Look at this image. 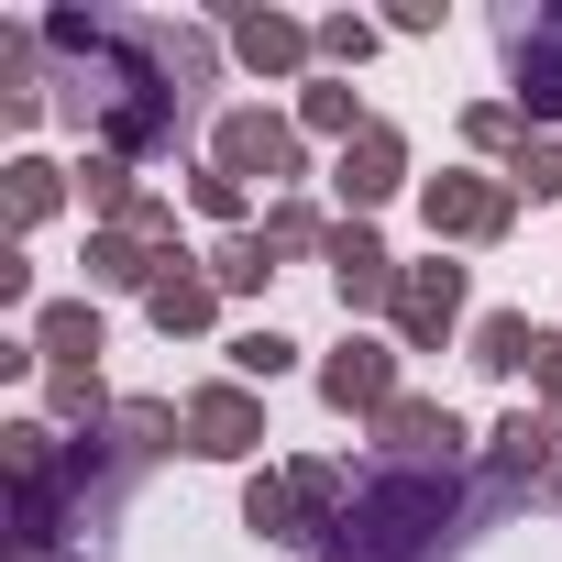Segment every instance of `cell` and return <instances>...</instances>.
<instances>
[{
  "mask_svg": "<svg viewBox=\"0 0 562 562\" xmlns=\"http://www.w3.org/2000/svg\"><path fill=\"white\" fill-rule=\"evenodd\" d=\"M419 210H430L441 243H496V232L518 221V188H507V177H430Z\"/></svg>",
  "mask_w": 562,
  "mask_h": 562,
  "instance_id": "4",
  "label": "cell"
},
{
  "mask_svg": "<svg viewBox=\"0 0 562 562\" xmlns=\"http://www.w3.org/2000/svg\"><path fill=\"white\" fill-rule=\"evenodd\" d=\"M529 386H540V408H551V430H562V331H540V353H529Z\"/></svg>",
  "mask_w": 562,
  "mask_h": 562,
  "instance_id": "24",
  "label": "cell"
},
{
  "mask_svg": "<svg viewBox=\"0 0 562 562\" xmlns=\"http://www.w3.org/2000/svg\"><path fill=\"white\" fill-rule=\"evenodd\" d=\"M321 56H331V67H364L375 34H364V23H321Z\"/></svg>",
  "mask_w": 562,
  "mask_h": 562,
  "instance_id": "26",
  "label": "cell"
},
{
  "mask_svg": "<svg viewBox=\"0 0 562 562\" xmlns=\"http://www.w3.org/2000/svg\"><path fill=\"white\" fill-rule=\"evenodd\" d=\"M254 441H265V397H254V386H199V397H188V452L232 463V452H254Z\"/></svg>",
  "mask_w": 562,
  "mask_h": 562,
  "instance_id": "7",
  "label": "cell"
},
{
  "mask_svg": "<svg viewBox=\"0 0 562 562\" xmlns=\"http://www.w3.org/2000/svg\"><path fill=\"white\" fill-rule=\"evenodd\" d=\"M265 254H331V221H321L310 199H276V210H265Z\"/></svg>",
  "mask_w": 562,
  "mask_h": 562,
  "instance_id": "17",
  "label": "cell"
},
{
  "mask_svg": "<svg viewBox=\"0 0 562 562\" xmlns=\"http://www.w3.org/2000/svg\"><path fill=\"white\" fill-rule=\"evenodd\" d=\"M34 353H56V364H78V375H100V310H89V299H67V310H45V321H34Z\"/></svg>",
  "mask_w": 562,
  "mask_h": 562,
  "instance_id": "14",
  "label": "cell"
},
{
  "mask_svg": "<svg viewBox=\"0 0 562 562\" xmlns=\"http://www.w3.org/2000/svg\"><path fill=\"white\" fill-rule=\"evenodd\" d=\"M321 397H331L342 419H386V408H397V353H386V342H342V353L321 364Z\"/></svg>",
  "mask_w": 562,
  "mask_h": 562,
  "instance_id": "6",
  "label": "cell"
},
{
  "mask_svg": "<svg viewBox=\"0 0 562 562\" xmlns=\"http://www.w3.org/2000/svg\"><path fill=\"white\" fill-rule=\"evenodd\" d=\"M232 45H243L265 78H299V67L321 56V34H310V23H288V12H243V23H232Z\"/></svg>",
  "mask_w": 562,
  "mask_h": 562,
  "instance_id": "13",
  "label": "cell"
},
{
  "mask_svg": "<svg viewBox=\"0 0 562 562\" xmlns=\"http://www.w3.org/2000/svg\"><path fill=\"white\" fill-rule=\"evenodd\" d=\"M507 67H518V111L551 122L562 111V12H518L507 23Z\"/></svg>",
  "mask_w": 562,
  "mask_h": 562,
  "instance_id": "5",
  "label": "cell"
},
{
  "mask_svg": "<svg viewBox=\"0 0 562 562\" xmlns=\"http://www.w3.org/2000/svg\"><path fill=\"white\" fill-rule=\"evenodd\" d=\"M299 111H310V133H342V144L364 133V100H353L342 78H310V100H299Z\"/></svg>",
  "mask_w": 562,
  "mask_h": 562,
  "instance_id": "20",
  "label": "cell"
},
{
  "mask_svg": "<svg viewBox=\"0 0 562 562\" xmlns=\"http://www.w3.org/2000/svg\"><path fill=\"white\" fill-rule=\"evenodd\" d=\"M144 310H155V331H166V342H177V331H210V310H221V276H188V265H177L166 288L144 299Z\"/></svg>",
  "mask_w": 562,
  "mask_h": 562,
  "instance_id": "15",
  "label": "cell"
},
{
  "mask_svg": "<svg viewBox=\"0 0 562 562\" xmlns=\"http://www.w3.org/2000/svg\"><path fill=\"white\" fill-rule=\"evenodd\" d=\"M397 276H408V265H397L364 221L331 232V288H342V310H397Z\"/></svg>",
  "mask_w": 562,
  "mask_h": 562,
  "instance_id": "8",
  "label": "cell"
},
{
  "mask_svg": "<svg viewBox=\"0 0 562 562\" xmlns=\"http://www.w3.org/2000/svg\"><path fill=\"white\" fill-rule=\"evenodd\" d=\"M56 199H67V188H56V166H34V155H23V166H12V232H34Z\"/></svg>",
  "mask_w": 562,
  "mask_h": 562,
  "instance_id": "22",
  "label": "cell"
},
{
  "mask_svg": "<svg viewBox=\"0 0 562 562\" xmlns=\"http://www.w3.org/2000/svg\"><path fill=\"white\" fill-rule=\"evenodd\" d=\"M463 133H474V144H485V155H496V144H507V155H518V144H529V133H518V111H507V100H474V111H463Z\"/></svg>",
  "mask_w": 562,
  "mask_h": 562,
  "instance_id": "23",
  "label": "cell"
},
{
  "mask_svg": "<svg viewBox=\"0 0 562 562\" xmlns=\"http://www.w3.org/2000/svg\"><path fill=\"white\" fill-rule=\"evenodd\" d=\"M56 408H67V419H111V408H100V375H78V364H56Z\"/></svg>",
  "mask_w": 562,
  "mask_h": 562,
  "instance_id": "25",
  "label": "cell"
},
{
  "mask_svg": "<svg viewBox=\"0 0 562 562\" xmlns=\"http://www.w3.org/2000/svg\"><path fill=\"white\" fill-rule=\"evenodd\" d=\"M210 166H221L232 188H254V177L288 188V177H299V133L276 122V111H221V122H210Z\"/></svg>",
  "mask_w": 562,
  "mask_h": 562,
  "instance_id": "3",
  "label": "cell"
},
{
  "mask_svg": "<svg viewBox=\"0 0 562 562\" xmlns=\"http://www.w3.org/2000/svg\"><path fill=\"white\" fill-rule=\"evenodd\" d=\"M188 188H199V210H210V221H232V210H243V188H232V177H221V166H199V177H188Z\"/></svg>",
  "mask_w": 562,
  "mask_h": 562,
  "instance_id": "27",
  "label": "cell"
},
{
  "mask_svg": "<svg viewBox=\"0 0 562 562\" xmlns=\"http://www.w3.org/2000/svg\"><path fill=\"white\" fill-rule=\"evenodd\" d=\"M353 463H331V452H299V463H276V474H254L243 485V529H265V540H331L342 518H353Z\"/></svg>",
  "mask_w": 562,
  "mask_h": 562,
  "instance_id": "2",
  "label": "cell"
},
{
  "mask_svg": "<svg viewBox=\"0 0 562 562\" xmlns=\"http://www.w3.org/2000/svg\"><path fill=\"white\" fill-rule=\"evenodd\" d=\"M210 276H221V288H265V276H276V254H265V232H232V243L210 254Z\"/></svg>",
  "mask_w": 562,
  "mask_h": 562,
  "instance_id": "21",
  "label": "cell"
},
{
  "mask_svg": "<svg viewBox=\"0 0 562 562\" xmlns=\"http://www.w3.org/2000/svg\"><path fill=\"white\" fill-rule=\"evenodd\" d=\"M529 353H540V331H529L518 310H496V321L474 331V364H485V375H529Z\"/></svg>",
  "mask_w": 562,
  "mask_h": 562,
  "instance_id": "16",
  "label": "cell"
},
{
  "mask_svg": "<svg viewBox=\"0 0 562 562\" xmlns=\"http://www.w3.org/2000/svg\"><path fill=\"white\" fill-rule=\"evenodd\" d=\"M331 188H342L353 210H375V199H397V188H408V144H397V122H364V133L342 144V166H331Z\"/></svg>",
  "mask_w": 562,
  "mask_h": 562,
  "instance_id": "9",
  "label": "cell"
},
{
  "mask_svg": "<svg viewBox=\"0 0 562 562\" xmlns=\"http://www.w3.org/2000/svg\"><path fill=\"white\" fill-rule=\"evenodd\" d=\"M177 265H188V254H166V243H144V232H89V288H133V299H155Z\"/></svg>",
  "mask_w": 562,
  "mask_h": 562,
  "instance_id": "11",
  "label": "cell"
},
{
  "mask_svg": "<svg viewBox=\"0 0 562 562\" xmlns=\"http://www.w3.org/2000/svg\"><path fill=\"white\" fill-rule=\"evenodd\" d=\"M452 518H463V474L452 463H386V474H364V496L321 540V562H441Z\"/></svg>",
  "mask_w": 562,
  "mask_h": 562,
  "instance_id": "1",
  "label": "cell"
},
{
  "mask_svg": "<svg viewBox=\"0 0 562 562\" xmlns=\"http://www.w3.org/2000/svg\"><path fill=\"white\" fill-rule=\"evenodd\" d=\"M507 188H518V199H562V144H551V133H529V144L507 155Z\"/></svg>",
  "mask_w": 562,
  "mask_h": 562,
  "instance_id": "18",
  "label": "cell"
},
{
  "mask_svg": "<svg viewBox=\"0 0 562 562\" xmlns=\"http://www.w3.org/2000/svg\"><path fill=\"white\" fill-rule=\"evenodd\" d=\"M288 364H299V342H288V331H243V342H232V375H243V386H276Z\"/></svg>",
  "mask_w": 562,
  "mask_h": 562,
  "instance_id": "19",
  "label": "cell"
},
{
  "mask_svg": "<svg viewBox=\"0 0 562 562\" xmlns=\"http://www.w3.org/2000/svg\"><path fill=\"white\" fill-rule=\"evenodd\" d=\"M375 441H386V463H463V419L441 397H397L375 419Z\"/></svg>",
  "mask_w": 562,
  "mask_h": 562,
  "instance_id": "10",
  "label": "cell"
},
{
  "mask_svg": "<svg viewBox=\"0 0 562 562\" xmlns=\"http://www.w3.org/2000/svg\"><path fill=\"white\" fill-rule=\"evenodd\" d=\"M408 342H441L452 321H463V265H408L397 276V310H386Z\"/></svg>",
  "mask_w": 562,
  "mask_h": 562,
  "instance_id": "12",
  "label": "cell"
}]
</instances>
